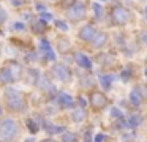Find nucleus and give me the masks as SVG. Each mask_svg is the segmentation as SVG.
Listing matches in <instances>:
<instances>
[{
  "instance_id": "nucleus-1",
  "label": "nucleus",
  "mask_w": 147,
  "mask_h": 142,
  "mask_svg": "<svg viewBox=\"0 0 147 142\" xmlns=\"http://www.w3.org/2000/svg\"><path fill=\"white\" fill-rule=\"evenodd\" d=\"M0 104L3 106L7 115L19 117V118H24L33 109L32 96L26 92L16 88L14 85L3 88V92L0 95Z\"/></svg>"
},
{
  "instance_id": "nucleus-2",
  "label": "nucleus",
  "mask_w": 147,
  "mask_h": 142,
  "mask_svg": "<svg viewBox=\"0 0 147 142\" xmlns=\"http://www.w3.org/2000/svg\"><path fill=\"white\" fill-rule=\"evenodd\" d=\"M24 133L26 128L22 118L11 115L0 118V142H22Z\"/></svg>"
},
{
  "instance_id": "nucleus-3",
  "label": "nucleus",
  "mask_w": 147,
  "mask_h": 142,
  "mask_svg": "<svg viewBox=\"0 0 147 142\" xmlns=\"http://www.w3.org/2000/svg\"><path fill=\"white\" fill-rule=\"evenodd\" d=\"M89 104L93 110H103L106 106L109 104L108 98L103 92H98V90H93L92 93L89 95Z\"/></svg>"
},
{
  "instance_id": "nucleus-4",
  "label": "nucleus",
  "mask_w": 147,
  "mask_h": 142,
  "mask_svg": "<svg viewBox=\"0 0 147 142\" xmlns=\"http://www.w3.org/2000/svg\"><path fill=\"white\" fill-rule=\"evenodd\" d=\"M5 65H7V66H8V69H10L11 77H13L14 84H18V82L24 81L26 68H24V66L21 65L19 62H16V60H7V62H5Z\"/></svg>"
},
{
  "instance_id": "nucleus-5",
  "label": "nucleus",
  "mask_w": 147,
  "mask_h": 142,
  "mask_svg": "<svg viewBox=\"0 0 147 142\" xmlns=\"http://www.w3.org/2000/svg\"><path fill=\"white\" fill-rule=\"evenodd\" d=\"M111 16H112V21H114L115 24L122 25V24H127V22L130 21L131 13L128 11L127 8H123V6H114Z\"/></svg>"
},
{
  "instance_id": "nucleus-6",
  "label": "nucleus",
  "mask_w": 147,
  "mask_h": 142,
  "mask_svg": "<svg viewBox=\"0 0 147 142\" xmlns=\"http://www.w3.org/2000/svg\"><path fill=\"white\" fill-rule=\"evenodd\" d=\"M52 76H54V79H57V81H60V82H70L73 74H71V69L68 68V66L59 63V65H55L54 68H52Z\"/></svg>"
},
{
  "instance_id": "nucleus-7",
  "label": "nucleus",
  "mask_w": 147,
  "mask_h": 142,
  "mask_svg": "<svg viewBox=\"0 0 147 142\" xmlns=\"http://www.w3.org/2000/svg\"><path fill=\"white\" fill-rule=\"evenodd\" d=\"M55 100H57L59 107H62V109H73V107H76V101H74L68 93L59 92V93L55 95Z\"/></svg>"
},
{
  "instance_id": "nucleus-8",
  "label": "nucleus",
  "mask_w": 147,
  "mask_h": 142,
  "mask_svg": "<svg viewBox=\"0 0 147 142\" xmlns=\"http://www.w3.org/2000/svg\"><path fill=\"white\" fill-rule=\"evenodd\" d=\"M10 85H14V81L11 77V73L8 69V66L3 63L0 66V87L5 88V87H10Z\"/></svg>"
},
{
  "instance_id": "nucleus-9",
  "label": "nucleus",
  "mask_w": 147,
  "mask_h": 142,
  "mask_svg": "<svg viewBox=\"0 0 147 142\" xmlns=\"http://www.w3.org/2000/svg\"><path fill=\"white\" fill-rule=\"evenodd\" d=\"M86 14V6L82 3H74L70 9H68V17H71L73 21H79Z\"/></svg>"
},
{
  "instance_id": "nucleus-10",
  "label": "nucleus",
  "mask_w": 147,
  "mask_h": 142,
  "mask_svg": "<svg viewBox=\"0 0 147 142\" xmlns=\"http://www.w3.org/2000/svg\"><path fill=\"white\" fill-rule=\"evenodd\" d=\"M46 28H48V25H46V21H43L40 16L30 21V30H32L33 33L41 35V33H45V32H46Z\"/></svg>"
},
{
  "instance_id": "nucleus-11",
  "label": "nucleus",
  "mask_w": 147,
  "mask_h": 142,
  "mask_svg": "<svg viewBox=\"0 0 147 142\" xmlns=\"http://www.w3.org/2000/svg\"><path fill=\"white\" fill-rule=\"evenodd\" d=\"M71 118H73V122H76V123L84 122V120L87 118L86 109H84V107H79V106L73 107V109H71Z\"/></svg>"
},
{
  "instance_id": "nucleus-12",
  "label": "nucleus",
  "mask_w": 147,
  "mask_h": 142,
  "mask_svg": "<svg viewBox=\"0 0 147 142\" xmlns=\"http://www.w3.org/2000/svg\"><path fill=\"white\" fill-rule=\"evenodd\" d=\"M96 30L93 28V25H86L79 30V38L84 41H92V38L95 36Z\"/></svg>"
},
{
  "instance_id": "nucleus-13",
  "label": "nucleus",
  "mask_w": 147,
  "mask_h": 142,
  "mask_svg": "<svg viewBox=\"0 0 147 142\" xmlns=\"http://www.w3.org/2000/svg\"><path fill=\"white\" fill-rule=\"evenodd\" d=\"M106 41H108V36H106V33H103V32H96L95 36L92 38L93 47H103Z\"/></svg>"
},
{
  "instance_id": "nucleus-14",
  "label": "nucleus",
  "mask_w": 147,
  "mask_h": 142,
  "mask_svg": "<svg viewBox=\"0 0 147 142\" xmlns=\"http://www.w3.org/2000/svg\"><path fill=\"white\" fill-rule=\"evenodd\" d=\"M59 141L60 142H78L79 141V136L73 131H63L60 134V139H59Z\"/></svg>"
},
{
  "instance_id": "nucleus-15",
  "label": "nucleus",
  "mask_w": 147,
  "mask_h": 142,
  "mask_svg": "<svg viewBox=\"0 0 147 142\" xmlns=\"http://www.w3.org/2000/svg\"><path fill=\"white\" fill-rule=\"evenodd\" d=\"M76 62L79 63V66H82V68H86V69H90V66H92L90 60L87 59L84 54H76Z\"/></svg>"
},
{
  "instance_id": "nucleus-16",
  "label": "nucleus",
  "mask_w": 147,
  "mask_h": 142,
  "mask_svg": "<svg viewBox=\"0 0 147 142\" xmlns=\"http://www.w3.org/2000/svg\"><path fill=\"white\" fill-rule=\"evenodd\" d=\"M130 100H131V103H133L134 106H139V104H141V95H139V92H138V90H133V92H131Z\"/></svg>"
},
{
  "instance_id": "nucleus-17",
  "label": "nucleus",
  "mask_w": 147,
  "mask_h": 142,
  "mask_svg": "<svg viewBox=\"0 0 147 142\" xmlns=\"http://www.w3.org/2000/svg\"><path fill=\"white\" fill-rule=\"evenodd\" d=\"M59 50H60V52H68V50H70V41L60 40V43H59Z\"/></svg>"
},
{
  "instance_id": "nucleus-18",
  "label": "nucleus",
  "mask_w": 147,
  "mask_h": 142,
  "mask_svg": "<svg viewBox=\"0 0 147 142\" xmlns=\"http://www.w3.org/2000/svg\"><path fill=\"white\" fill-rule=\"evenodd\" d=\"M100 79H101V84L105 85L106 88H108L109 85H111V81H112L111 76H100Z\"/></svg>"
},
{
  "instance_id": "nucleus-19",
  "label": "nucleus",
  "mask_w": 147,
  "mask_h": 142,
  "mask_svg": "<svg viewBox=\"0 0 147 142\" xmlns=\"http://www.w3.org/2000/svg\"><path fill=\"white\" fill-rule=\"evenodd\" d=\"M35 142H60L59 139H55L54 136H46V137L40 139V141H35Z\"/></svg>"
},
{
  "instance_id": "nucleus-20",
  "label": "nucleus",
  "mask_w": 147,
  "mask_h": 142,
  "mask_svg": "<svg viewBox=\"0 0 147 142\" xmlns=\"http://www.w3.org/2000/svg\"><path fill=\"white\" fill-rule=\"evenodd\" d=\"M7 17H8L7 11H5V9H2V8H0V25H2V24H5V22H7Z\"/></svg>"
},
{
  "instance_id": "nucleus-21",
  "label": "nucleus",
  "mask_w": 147,
  "mask_h": 142,
  "mask_svg": "<svg viewBox=\"0 0 147 142\" xmlns=\"http://www.w3.org/2000/svg\"><path fill=\"white\" fill-rule=\"evenodd\" d=\"M13 28H16V32H22L24 28H26V25H24L22 22H14V24H13Z\"/></svg>"
},
{
  "instance_id": "nucleus-22",
  "label": "nucleus",
  "mask_w": 147,
  "mask_h": 142,
  "mask_svg": "<svg viewBox=\"0 0 147 142\" xmlns=\"http://www.w3.org/2000/svg\"><path fill=\"white\" fill-rule=\"evenodd\" d=\"M93 9H95L96 17H100V16H101V6H100L98 3H95V5H93Z\"/></svg>"
},
{
  "instance_id": "nucleus-23",
  "label": "nucleus",
  "mask_w": 147,
  "mask_h": 142,
  "mask_svg": "<svg viewBox=\"0 0 147 142\" xmlns=\"http://www.w3.org/2000/svg\"><path fill=\"white\" fill-rule=\"evenodd\" d=\"M55 25H57L59 28H62V30H67L68 28V25L65 24V22H62V21H55Z\"/></svg>"
},
{
  "instance_id": "nucleus-24",
  "label": "nucleus",
  "mask_w": 147,
  "mask_h": 142,
  "mask_svg": "<svg viewBox=\"0 0 147 142\" xmlns=\"http://www.w3.org/2000/svg\"><path fill=\"white\" fill-rule=\"evenodd\" d=\"M138 92H142V93H139L141 96H144V98L147 96V88H146V87H142V85H141V87L138 88Z\"/></svg>"
},
{
  "instance_id": "nucleus-25",
  "label": "nucleus",
  "mask_w": 147,
  "mask_h": 142,
  "mask_svg": "<svg viewBox=\"0 0 147 142\" xmlns=\"http://www.w3.org/2000/svg\"><path fill=\"white\" fill-rule=\"evenodd\" d=\"M103 141H105V136H103V134L95 136V142H103Z\"/></svg>"
},
{
  "instance_id": "nucleus-26",
  "label": "nucleus",
  "mask_w": 147,
  "mask_h": 142,
  "mask_svg": "<svg viewBox=\"0 0 147 142\" xmlns=\"http://www.w3.org/2000/svg\"><path fill=\"white\" fill-rule=\"evenodd\" d=\"M142 40L147 41V32H144V33H142Z\"/></svg>"
},
{
  "instance_id": "nucleus-27",
  "label": "nucleus",
  "mask_w": 147,
  "mask_h": 142,
  "mask_svg": "<svg viewBox=\"0 0 147 142\" xmlns=\"http://www.w3.org/2000/svg\"><path fill=\"white\" fill-rule=\"evenodd\" d=\"M0 54H2V47H0Z\"/></svg>"
},
{
  "instance_id": "nucleus-28",
  "label": "nucleus",
  "mask_w": 147,
  "mask_h": 142,
  "mask_svg": "<svg viewBox=\"0 0 147 142\" xmlns=\"http://www.w3.org/2000/svg\"><path fill=\"white\" fill-rule=\"evenodd\" d=\"M146 16H147V9H146Z\"/></svg>"
},
{
  "instance_id": "nucleus-29",
  "label": "nucleus",
  "mask_w": 147,
  "mask_h": 142,
  "mask_svg": "<svg viewBox=\"0 0 147 142\" xmlns=\"http://www.w3.org/2000/svg\"><path fill=\"white\" fill-rule=\"evenodd\" d=\"M146 76H147V71H146Z\"/></svg>"
}]
</instances>
